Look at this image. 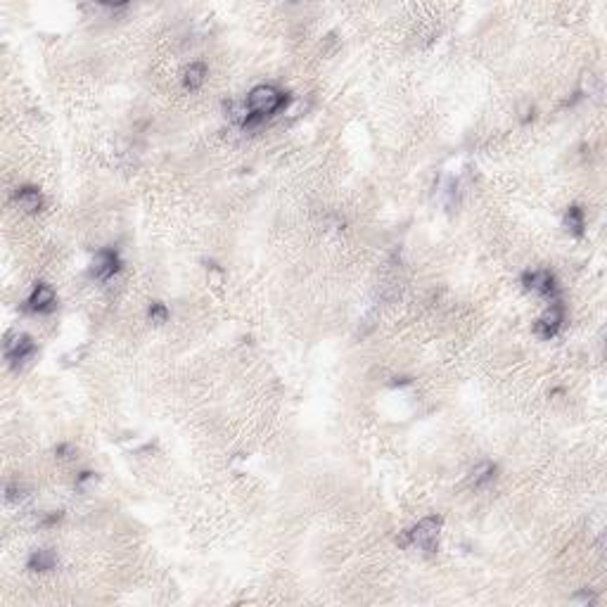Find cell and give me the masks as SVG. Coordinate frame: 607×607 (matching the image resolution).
Masks as SVG:
<instances>
[{"label": "cell", "instance_id": "obj_1", "mask_svg": "<svg viewBox=\"0 0 607 607\" xmlns=\"http://www.w3.org/2000/svg\"><path fill=\"white\" fill-rule=\"evenodd\" d=\"M439 532H441V517H425L415 527L408 529V532H404V536H399V546L420 548L425 553H434Z\"/></svg>", "mask_w": 607, "mask_h": 607}, {"label": "cell", "instance_id": "obj_2", "mask_svg": "<svg viewBox=\"0 0 607 607\" xmlns=\"http://www.w3.org/2000/svg\"><path fill=\"white\" fill-rule=\"evenodd\" d=\"M285 102H287V97L282 95L278 88L257 86L249 93V97H247V112H252V114L266 119V117H271L278 109L285 107Z\"/></svg>", "mask_w": 607, "mask_h": 607}, {"label": "cell", "instance_id": "obj_3", "mask_svg": "<svg viewBox=\"0 0 607 607\" xmlns=\"http://www.w3.org/2000/svg\"><path fill=\"white\" fill-rule=\"evenodd\" d=\"M522 285L527 289H532V292H539L541 296H546L550 301L560 299V296H557V280L550 271H527L522 275Z\"/></svg>", "mask_w": 607, "mask_h": 607}, {"label": "cell", "instance_id": "obj_4", "mask_svg": "<svg viewBox=\"0 0 607 607\" xmlns=\"http://www.w3.org/2000/svg\"><path fill=\"white\" fill-rule=\"evenodd\" d=\"M562 321H564V306L560 299H555L550 304L548 311L539 318V323H536V335H539L541 340H550V337H555L560 333Z\"/></svg>", "mask_w": 607, "mask_h": 607}, {"label": "cell", "instance_id": "obj_5", "mask_svg": "<svg viewBox=\"0 0 607 607\" xmlns=\"http://www.w3.org/2000/svg\"><path fill=\"white\" fill-rule=\"evenodd\" d=\"M33 351H36V347H33L31 337H26V335H10L8 342H5V358H8L12 365L24 363L26 358L33 356Z\"/></svg>", "mask_w": 607, "mask_h": 607}, {"label": "cell", "instance_id": "obj_6", "mask_svg": "<svg viewBox=\"0 0 607 607\" xmlns=\"http://www.w3.org/2000/svg\"><path fill=\"white\" fill-rule=\"evenodd\" d=\"M119 266H122V261H119V254L114 249H102L97 252V257L93 261V275L97 280H109L114 278V273L119 271Z\"/></svg>", "mask_w": 607, "mask_h": 607}, {"label": "cell", "instance_id": "obj_7", "mask_svg": "<svg viewBox=\"0 0 607 607\" xmlns=\"http://www.w3.org/2000/svg\"><path fill=\"white\" fill-rule=\"evenodd\" d=\"M26 306H29V311L33 313H48L55 308V294L53 289L48 285H36L33 287L31 296L26 299Z\"/></svg>", "mask_w": 607, "mask_h": 607}, {"label": "cell", "instance_id": "obj_8", "mask_svg": "<svg viewBox=\"0 0 607 607\" xmlns=\"http://www.w3.org/2000/svg\"><path fill=\"white\" fill-rule=\"evenodd\" d=\"M15 200H17L19 207H22L24 211H29V214H36V211L43 207V197H41V193L36 188H19Z\"/></svg>", "mask_w": 607, "mask_h": 607}, {"label": "cell", "instance_id": "obj_9", "mask_svg": "<svg viewBox=\"0 0 607 607\" xmlns=\"http://www.w3.org/2000/svg\"><path fill=\"white\" fill-rule=\"evenodd\" d=\"M55 564H58V557H55V553H50V550H36V553L29 557L31 571H50L55 569Z\"/></svg>", "mask_w": 607, "mask_h": 607}, {"label": "cell", "instance_id": "obj_10", "mask_svg": "<svg viewBox=\"0 0 607 607\" xmlns=\"http://www.w3.org/2000/svg\"><path fill=\"white\" fill-rule=\"evenodd\" d=\"M493 475H496V465H491V463H482V465H477V468L472 470V475H470V486H475V489H479V486L489 484L491 479H493Z\"/></svg>", "mask_w": 607, "mask_h": 607}, {"label": "cell", "instance_id": "obj_11", "mask_svg": "<svg viewBox=\"0 0 607 607\" xmlns=\"http://www.w3.org/2000/svg\"><path fill=\"white\" fill-rule=\"evenodd\" d=\"M207 81V67L204 65H193L186 72V79H183V83H186L188 90H197L202 88V83Z\"/></svg>", "mask_w": 607, "mask_h": 607}, {"label": "cell", "instance_id": "obj_12", "mask_svg": "<svg viewBox=\"0 0 607 607\" xmlns=\"http://www.w3.org/2000/svg\"><path fill=\"white\" fill-rule=\"evenodd\" d=\"M564 225H567V230H571L574 235H581L584 232V211L579 207H569L567 214H564Z\"/></svg>", "mask_w": 607, "mask_h": 607}, {"label": "cell", "instance_id": "obj_13", "mask_svg": "<svg viewBox=\"0 0 607 607\" xmlns=\"http://www.w3.org/2000/svg\"><path fill=\"white\" fill-rule=\"evenodd\" d=\"M147 316H150V321H152V323H166V318H168V311H166V306H164V304L154 301L152 306H150V311H147Z\"/></svg>", "mask_w": 607, "mask_h": 607}]
</instances>
